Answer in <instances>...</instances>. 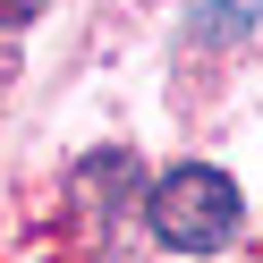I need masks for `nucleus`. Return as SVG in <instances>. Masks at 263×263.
Listing matches in <instances>:
<instances>
[{
    "label": "nucleus",
    "mask_w": 263,
    "mask_h": 263,
    "mask_svg": "<svg viewBox=\"0 0 263 263\" xmlns=\"http://www.w3.org/2000/svg\"><path fill=\"white\" fill-rule=\"evenodd\" d=\"M43 17V0H0V34H17V26Z\"/></svg>",
    "instance_id": "nucleus-3"
},
{
    "label": "nucleus",
    "mask_w": 263,
    "mask_h": 263,
    "mask_svg": "<svg viewBox=\"0 0 263 263\" xmlns=\"http://www.w3.org/2000/svg\"><path fill=\"white\" fill-rule=\"evenodd\" d=\"M144 221H153V238L178 246V255H212V246L238 238L246 204H238V178H229V170H212V161H178L170 178L144 187Z\"/></svg>",
    "instance_id": "nucleus-1"
},
{
    "label": "nucleus",
    "mask_w": 263,
    "mask_h": 263,
    "mask_svg": "<svg viewBox=\"0 0 263 263\" xmlns=\"http://www.w3.org/2000/svg\"><path fill=\"white\" fill-rule=\"evenodd\" d=\"M77 187H85V204L102 212V221H119L127 187H136V161H127V153H102V161H85V170H77Z\"/></svg>",
    "instance_id": "nucleus-2"
}]
</instances>
